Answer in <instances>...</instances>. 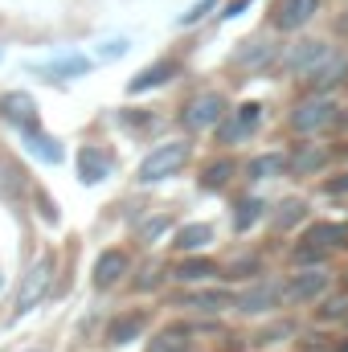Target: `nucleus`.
Returning a JSON list of instances; mask_svg holds the SVG:
<instances>
[{"instance_id": "obj_1", "label": "nucleus", "mask_w": 348, "mask_h": 352, "mask_svg": "<svg viewBox=\"0 0 348 352\" xmlns=\"http://www.w3.org/2000/svg\"><path fill=\"white\" fill-rule=\"evenodd\" d=\"M184 160H188V144H160V148H152V156L140 164V184H156V180H168L184 168Z\"/></svg>"}, {"instance_id": "obj_2", "label": "nucleus", "mask_w": 348, "mask_h": 352, "mask_svg": "<svg viewBox=\"0 0 348 352\" xmlns=\"http://www.w3.org/2000/svg\"><path fill=\"white\" fill-rule=\"evenodd\" d=\"M221 119H226V98H221V94H213V90H205V94L188 98V102H184V111H180V123H184L188 131L217 127Z\"/></svg>"}, {"instance_id": "obj_3", "label": "nucleus", "mask_w": 348, "mask_h": 352, "mask_svg": "<svg viewBox=\"0 0 348 352\" xmlns=\"http://www.w3.org/2000/svg\"><path fill=\"white\" fill-rule=\"evenodd\" d=\"M332 119H336V102H332L328 94H316V98H307V102H299V107L291 111V127H295L299 135L324 131Z\"/></svg>"}, {"instance_id": "obj_4", "label": "nucleus", "mask_w": 348, "mask_h": 352, "mask_svg": "<svg viewBox=\"0 0 348 352\" xmlns=\"http://www.w3.org/2000/svg\"><path fill=\"white\" fill-rule=\"evenodd\" d=\"M283 303V283H250L246 291H238L234 295V307L242 311V316H266V311H274Z\"/></svg>"}, {"instance_id": "obj_5", "label": "nucleus", "mask_w": 348, "mask_h": 352, "mask_svg": "<svg viewBox=\"0 0 348 352\" xmlns=\"http://www.w3.org/2000/svg\"><path fill=\"white\" fill-rule=\"evenodd\" d=\"M50 274H54V258H37V263L29 266V274L21 278V291H17V316L33 311L41 303V295L50 287Z\"/></svg>"}, {"instance_id": "obj_6", "label": "nucleus", "mask_w": 348, "mask_h": 352, "mask_svg": "<svg viewBox=\"0 0 348 352\" xmlns=\"http://www.w3.org/2000/svg\"><path fill=\"white\" fill-rule=\"evenodd\" d=\"M259 119H262V107H259V102H242L238 111H226V119L217 123L221 144H238V140H246V135L259 127Z\"/></svg>"}, {"instance_id": "obj_7", "label": "nucleus", "mask_w": 348, "mask_h": 352, "mask_svg": "<svg viewBox=\"0 0 348 352\" xmlns=\"http://www.w3.org/2000/svg\"><path fill=\"white\" fill-rule=\"evenodd\" d=\"M324 291H328V274H324L320 266H312V270L291 274V283L283 287V299H291V303H307V299H320Z\"/></svg>"}, {"instance_id": "obj_8", "label": "nucleus", "mask_w": 348, "mask_h": 352, "mask_svg": "<svg viewBox=\"0 0 348 352\" xmlns=\"http://www.w3.org/2000/svg\"><path fill=\"white\" fill-rule=\"evenodd\" d=\"M176 307H188V311H205V316H217L226 307H234V295L221 291V287H205V291H184L176 299Z\"/></svg>"}, {"instance_id": "obj_9", "label": "nucleus", "mask_w": 348, "mask_h": 352, "mask_svg": "<svg viewBox=\"0 0 348 352\" xmlns=\"http://www.w3.org/2000/svg\"><path fill=\"white\" fill-rule=\"evenodd\" d=\"M0 115H4L8 123H17L21 131H37V107H33V98L21 94V90H12V94L0 98Z\"/></svg>"}, {"instance_id": "obj_10", "label": "nucleus", "mask_w": 348, "mask_h": 352, "mask_svg": "<svg viewBox=\"0 0 348 352\" xmlns=\"http://www.w3.org/2000/svg\"><path fill=\"white\" fill-rule=\"evenodd\" d=\"M316 12H320V0H279L274 25H279V29H303Z\"/></svg>"}, {"instance_id": "obj_11", "label": "nucleus", "mask_w": 348, "mask_h": 352, "mask_svg": "<svg viewBox=\"0 0 348 352\" xmlns=\"http://www.w3.org/2000/svg\"><path fill=\"white\" fill-rule=\"evenodd\" d=\"M123 274H127V254H123V250H102V254H98V263H94V287H98V291L115 287Z\"/></svg>"}, {"instance_id": "obj_12", "label": "nucleus", "mask_w": 348, "mask_h": 352, "mask_svg": "<svg viewBox=\"0 0 348 352\" xmlns=\"http://www.w3.org/2000/svg\"><path fill=\"white\" fill-rule=\"evenodd\" d=\"M299 242H307V246H324V250H336V246H345L348 242V226H340V221H316V226L303 230Z\"/></svg>"}, {"instance_id": "obj_13", "label": "nucleus", "mask_w": 348, "mask_h": 352, "mask_svg": "<svg viewBox=\"0 0 348 352\" xmlns=\"http://www.w3.org/2000/svg\"><path fill=\"white\" fill-rule=\"evenodd\" d=\"M328 54H332V50H328L324 41H303V45H295V50H291L287 70H295V74H312V70H316Z\"/></svg>"}, {"instance_id": "obj_14", "label": "nucleus", "mask_w": 348, "mask_h": 352, "mask_svg": "<svg viewBox=\"0 0 348 352\" xmlns=\"http://www.w3.org/2000/svg\"><path fill=\"white\" fill-rule=\"evenodd\" d=\"M176 74H180V66H176L173 58H164V62H156V66L140 70V74L127 82V90H131V94H144L148 87H164V82H168V78H176Z\"/></svg>"}, {"instance_id": "obj_15", "label": "nucleus", "mask_w": 348, "mask_h": 352, "mask_svg": "<svg viewBox=\"0 0 348 352\" xmlns=\"http://www.w3.org/2000/svg\"><path fill=\"white\" fill-rule=\"evenodd\" d=\"M345 74H348V62L340 58V54H328V58H324V62H320V66H316L307 78H312V87L320 90V94H328V90L336 87Z\"/></svg>"}, {"instance_id": "obj_16", "label": "nucleus", "mask_w": 348, "mask_h": 352, "mask_svg": "<svg viewBox=\"0 0 348 352\" xmlns=\"http://www.w3.org/2000/svg\"><path fill=\"white\" fill-rule=\"evenodd\" d=\"M144 328H148V311H127V316H119L115 324H111V344H131V340H140L144 336Z\"/></svg>"}, {"instance_id": "obj_17", "label": "nucleus", "mask_w": 348, "mask_h": 352, "mask_svg": "<svg viewBox=\"0 0 348 352\" xmlns=\"http://www.w3.org/2000/svg\"><path fill=\"white\" fill-rule=\"evenodd\" d=\"M213 242V226H205V221H193V226H180L176 230V250L180 254H197V250H205Z\"/></svg>"}, {"instance_id": "obj_18", "label": "nucleus", "mask_w": 348, "mask_h": 352, "mask_svg": "<svg viewBox=\"0 0 348 352\" xmlns=\"http://www.w3.org/2000/svg\"><path fill=\"white\" fill-rule=\"evenodd\" d=\"M78 173H83L87 184L107 180V176H111V156H107L102 148H83V156H78Z\"/></svg>"}, {"instance_id": "obj_19", "label": "nucleus", "mask_w": 348, "mask_h": 352, "mask_svg": "<svg viewBox=\"0 0 348 352\" xmlns=\"http://www.w3.org/2000/svg\"><path fill=\"white\" fill-rule=\"evenodd\" d=\"M328 164V152L324 148H316V144H303L295 156H287V168L295 176H312V173H320Z\"/></svg>"}, {"instance_id": "obj_20", "label": "nucleus", "mask_w": 348, "mask_h": 352, "mask_svg": "<svg viewBox=\"0 0 348 352\" xmlns=\"http://www.w3.org/2000/svg\"><path fill=\"white\" fill-rule=\"evenodd\" d=\"M188 328L184 324H173V328H164V332H156L152 340H148V352H188Z\"/></svg>"}, {"instance_id": "obj_21", "label": "nucleus", "mask_w": 348, "mask_h": 352, "mask_svg": "<svg viewBox=\"0 0 348 352\" xmlns=\"http://www.w3.org/2000/svg\"><path fill=\"white\" fill-rule=\"evenodd\" d=\"M287 173V156L283 152H266V156H254L246 164V176L250 180H270V176H283Z\"/></svg>"}, {"instance_id": "obj_22", "label": "nucleus", "mask_w": 348, "mask_h": 352, "mask_svg": "<svg viewBox=\"0 0 348 352\" xmlns=\"http://www.w3.org/2000/svg\"><path fill=\"white\" fill-rule=\"evenodd\" d=\"M180 283H201V278H209V274H217V266L209 263V258H184V263H176L173 270Z\"/></svg>"}, {"instance_id": "obj_23", "label": "nucleus", "mask_w": 348, "mask_h": 352, "mask_svg": "<svg viewBox=\"0 0 348 352\" xmlns=\"http://www.w3.org/2000/svg\"><path fill=\"white\" fill-rule=\"evenodd\" d=\"M41 74H50V78H70V74H83L90 70V58H62V62H50V66H37Z\"/></svg>"}, {"instance_id": "obj_24", "label": "nucleus", "mask_w": 348, "mask_h": 352, "mask_svg": "<svg viewBox=\"0 0 348 352\" xmlns=\"http://www.w3.org/2000/svg\"><path fill=\"white\" fill-rule=\"evenodd\" d=\"M25 135H29V152H33V156H41L45 164H58V160H62L58 140H45V135H37V131H25Z\"/></svg>"}, {"instance_id": "obj_25", "label": "nucleus", "mask_w": 348, "mask_h": 352, "mask_svg": "<svg viewBox=\"0 0 348 352\" xmlns=\"http://www.w3.org/2000/svg\"><path fill=\"white\" fill-rule=\"evenodd\" d=\"M259 217H262V201H259V197H250V201H238V213H234V230H238V234H246V230H250Z\"/></svg>"}, {"instance_id": "obj_26", "label": "nucleus", "mask_w": 348, "mask_h": 352, "mask_svg": "<svg viewBox=\"0 0 348 352\" xmlns=\"http://www.w3.org/2000/svg\"><path fill=\"white\" fill-rule=\"evenodd\" d=\"M328 254H332V250H324V246H307V242H299V246L291 250V263L295 266H324L328 263Z\"/></svg>"}, {"instance_id": "obj_27", "label": "nucleus", "mask_w": 348, "mask_h": 352, "mask_svg": "<svg viewBox=\"0 0 348 352\" xmlns=\"http://www.w3.org/2000/svg\"><path fill=\"white\" fill-rule=\"evenodd\" d=\"M230 173H234V164H230V160H217V164L205 168L201 184H205V188H226V184H230Z\"/></svg>"}, {"instance_id": "obj_28", "label": "nucleus", "mask_w": 348, "mask_h": 352, "mask_svg": "<svg viewBox=\"0 0 348 352\" xmlns=\"http://www.w3.org/2000/svg\"><path fill=\"white\" fill-rule=\"evenodd\" d=\"M295 221H303V201H283V205H279L274 226H279V230H291Z\"/></svg>"}, {"instance_id": "obj_29", "label": "nucleus", "mask_w": 348, "mask_h": 352, "mask_svg": "<svg viewBox=\"0 0 348 352\" xmlns=\"http://www.w3.org/2000/svg\"><path fill=\"white\" fill-rule=\"evenodd\" d=\"M266 62H270V45H262V41H254V50H242L238 54V66H250V70H259Z\"/></svg>"}, {"instance_id": "obj_30", "label": "nucleus", "mask_w": 348, "mask_h": 352, "mask_svg": "<svg viewBox=\"0 0 348 352\" xmlns=\"http://www.w3.org/2000/svg\"><path fill=\"white\" fill-rule=\"evenodd\" d=\"M164 230H168V217H148V221H140V242H156Z\"/></svg>"}, {"instance_id": "obj_31", "label": "nucleus", "mask_w": 348, "mask_h": 352, "mask_svg": "<svg viewBox=\"0 0 348 352\" xmlns=\"http://www.w3.org/2000/svg\"><path fill=\"white\" fill-rule=\"evenodd\" d=\"M254 270H259V258H238L226 266V278H250Z\"/></svg>"}, {"instance_id": "obj_32", "label": "nucleus", "mask_w": 348, "mask_h": 352, "mask_svg": "<svg viewBox=\"0 0 348 352\" xmlns=\"http://www.w3.org/2000/svg\"><path fill=\"white\" fill-rule=\"evenodd\" d=\"M213 4H217V0H201V4L193 8V12H184V16H180V25H197V21H201V16H205V12H209Z\"/></svg>"}, {"instance_id": "obj_33", "label": "nucleus", "mask_w": 348, "mask_h": 352, "mask_svg": "<svg viewBox=\"0 0 348 352\" xmlns=\"http://www.w3.org/2000/svg\"><path fill=\"white\" fill-rule=\"evenodd\" d=\"M324 192H332V197H340V192H348V173L332 176V180H324Z\"/></svg>"}, {"instance_id": "obj_34", "label": "nucleus", "mask_w": 348, "mask_h": 352, "mask_svg": "<svg viewBox=\"0 0 348 352\" xmlns=\"http://www.w3.org/2000/svg\"><path fill=\"white\" fill-rule=\"evenodd\" d=\"M345 311H348V299H332V303L324 307V316H328V320H336V316H345Z\"/></svg>"}, {"instance_id": "obj_35", "label": "nucleus", "mask_w": 348, "mask_h": 352, "mask_svg": "<svg viewBox=\"0 0 348 352\" xmlns=\"http://www.w3.org/2000/svg\"><path fill=\"white\" fill-rule=\"evenodd\" d=\"M246 4H250V0H230V4H226V16H238Z\"/></svg>"}]
</instances>
